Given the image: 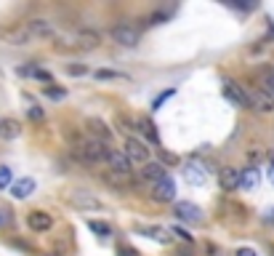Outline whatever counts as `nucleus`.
<instances>
[{
	"label": "nucleus",
	"mask_w": 274,
	"mask_h": 256,
	"mask_svg": "<svg viewBox=\"0 0 274 256\" xmlns=\"http://www.w3.org/2000/svg\"><path fill=\"white\" fill-rule=\"evenodd\" d=\"M176 256H192V251H189V248H181V251H178Z\"/></svg>",
	"instance_id": "36"
},
{
	"label": "nucleus",
	"mask_w": 274,
	"mask_h": 256,
	"mask_svg": "<svg viewBox=\"0 0 274 256\" xmlns=\"http://www.w3.org/2000/svg\"><path fill=\"white\" fill-rule=\"evenodd\" d=\"M35 192V179L32 176H24V179H16L14 187H11V195L16 200H24V197H30Z\"/></svg>",
	"instance_id": "15"
},
{
	"label": "nucleus",
	"mask_w": 274,
	"mask_h": 256,
	"mask_svg": "<svg viewBox=\"0 0 274 256\" xmlns=\"http://www.w3.org/2000/svg\"><path fill=\"white\" fill-rule=\"evenodd\" d=\"M125 155L130 158V163H144V166L149 163V147L133 136H128V141H125Z\"/></svg>",
	"instance_id": "9"
},
{
	"label": "nucleus",
	"mask_w": 274,
	"mask_h": 256,
	"mask_svg": "<svg viewBox=\"0 0 274 256\" xmlns=\"http://www.w3.org/2000/svg\"><path fill=\"white\" fill-rule=\"evenodd\" d=\"M109 149L112 147H107V141H99V139L88 136V139H83L78 144V155L83 158V163L91 166V163H101V160H107Z\"/></svg>",
	"instance_id": "2"
},
{
	"label": "nucleus",
	"mask_w": 274,
	"mask_h": 256,
	"mask_svg": "<svg viewBox=\"0 0 274 256\" xmlns=\"http://www.w3.org/2000/svg\"><path fill=\"white\" fill-rule=\"evenodd\" d=\"M99 43H101V37L99 32H93V30H80V32H75L70 37H59V43H56V48L59 51H93V48H99Z\"/></svg>",
	"instance_id": "1"
},
{
	"label": "nucleus",
	"mask_w": 274,
	"mask_h": 256,
	"mask_svg": "<svg viewBox=\"0 0 274 256\" xmlns=\"http://www.w3.org/2000/svg\"><path fill=\"white\" fill-rule=\"evenodd\" d=\"M168 174H165V168L160 166V163H147L144 168H141V179L144 182H152V184H157V182H163Z\"/></svg>",
	"instance_id": "17"
},
{
	"label": "nucleus",
	"mask_w": 274,
	"mask_h": 256,
	"mask_svg": "<svg viewBox=\"0 0 274 256\" xmlns=\"http://www.w3.org/2000/svg\"><path fill=\"white\" fill-rule=\"evenodd\" d=\"M263 85H266L269 93H274V70H269L266 75H263Z\"/></svg>",
	"instance_id": "28"
},
{
	"label": "nucleus",
	"mask_w": 274,
	"mask_h": 256,
	"mask_svg": "<svg viewBox=\"0 0 274 256\" xmlns=\"http://www.w3.org/2000/svg\"><path fill=\"white\" fill-rule=\"evenodd\" d=\"M3 40H6V43H11V45H27V43L37 40V37H35V32H32L30 22H27V24H16V27H8V30L3 32Z\"/></svg>",
	"instance_id": "4"
},
{
	"label": "nucleus",
	"mask_w": 274,
	"mask_h": 256,
	"mask_svg": "<svg viewBox=\"0 0 274 256\" xmlns=\"http://www.w3.org/2000/svg\"><path fill=\"white\" fill-rule=\"evenodd\" d=\"M30 27H32L35 37H51V35H53V24L45 22V19H32Z\"/></svg>",
	"instance_id": "20"
},
{
	"label": "nucleus",
	"mask_w": 274,
	"mask_h": 256,
	"mask_svg": "<svg viewBox=\"0 0 274 256\" xmlns=\"http://www.w3.org/2000/svg\"><path fill=\"white\" fill-rule=\"evenodd\" d=\"M163 19H165V14H155L152 22H155V24H163Z\"/></svg>",
	"instance_id": "35"
},
{
	"label": "nucleus",
	"mask_w": 274,
	"mask_h": 256,
	"mask_svg": "<svg viewBox=\"0 0 274 256\" xmlns=\"http://www.w3.org/2000/svg\"><path fill=\"white\" fill-rule=\"evenodd\" d=\"M19 134H22V128H19V123H16V120L8 118V120L0 123V136H3V139H16Z\"/></svg>",
	"instance_id": "22"
},
{
	"label": "nucleus",
	"mask_w": 274,
	"mask_h": 256,
	"mask_svg": "<svg viewBox=\"0 0 274 256\" xmlns=\"http://www.w3.org/2000/svg\"><path fill=\"white\" fill-rule=\"evenodd\" d=\"M45 96H51V99H61V96H64V91H61V88H45Z\"/></svg>",
	"instance_id": "30"
},
{
	"label": "nucleus",
	"mask_w": 274,
	"mask_h": 256,
	"mask_svg": "<svg viewBox=\"0 0 274 256\" xmlns=\"http://www.w3.org/2000/svg\"><path fill=\"white\" fill-rule=\"evenodd\" d=\"M168 96H173V91H165V93H163V96H160V99L155 101V110H157V107H160V104H163V101H165Z\"/></svg>",
	"instance_id": "33"
},
{
	"label": "nucleus",
	"mask_w": 274,
	"mask_h": 256,
	"mask_svg": "<svg viewBox=\"0 0 274 256\" xmlns=\"http://www.w3.org/2000/svg\"><path fill=\"white\" fill-rule=\"evenodd\" d=\"M224 96L232 104H237V107H250V93L234 80H229V78H224Z\"/></svg>",
	"instance_id": "6"
},
{
	"label": "nucleus",
	"mask_w": 274,
	"mask_h": 256,
	"mask_svg": "<svg viewBox=\"0 0 274 256\" xmlns=\"http://www.w3.org/2000/svg\"><path fill=\"white\" fill-rule=\"evenodd\" d=\"M168 230H171V235H173V238L184 240V243H192V235H189L186 230H181V227H168Z\"/></svg>",
	"instance_id": "26"
},
{
	"label": "nucleus",
	"mask_w": 274,
	"mask_h": 256,
	"mask_svg": "<svg viewBox=\"0 0 274 256\" xmlns=\"http://www.w3.org/2000/svg\"><path fill=\"white\" fill-rule=\"evenodd\" d=\"M181 174L186 179V184H192V187L205 184V179H208V171H205V166L200 163V160H186Z\"/></svg>",
	"instance_id": "8"
},
{
	"label": "nucleus",
	"mask_w": 274,
	"mask_h": 256,
	"mask_svg": "<svg viewBox=\"0 0 274 256\" xmlns=\"http://www.w3.org/2000/svg\"><path fill=\"white\" fill-rule=\"evenodd\" d=\"M157 152L163 155V160H165V163H176V160H178V158H173V155H168V152H163V149H157Z\"/></svg>",
	"instance_id": "32"
},
{
	"label": "nucleus",
	"mask_w": 274,
	"mask_h": 256,
	"mask_svg": "<svg viewBox=\"0 0 274 256\" xmlns=\"http://www.w3.org/2000/svg\"><path fill=\"white\" fill-rule=\"evenodd\" d=\"M86 126H88V134H91L93 139H99V141H109V139H112V131H109L107 126H104L101 120L93 118V120H88V123H86Z\"/></svg>",
	"instance_id": "19"
},
{
	"label": "nucleus",
	"mask_w": 274,
	"mask_h": 256,
	"mask_svg": "<svg viewBox=\"0 0 274 256\" xmlns=\"http://www.w3.org/2000/svg\"><path fill=\"white\" fill-rule=\"evenodd\" d=\"M266 174H269V182H271V184H274V166H271V168H269V171H266Z\"/></svg>",
	"instance_id": "37"
},
{
	"label": "nucleus",
	"mask_w": 274,
	"mask_h": 256,
	"mask_svg": "<svg viewBox=\"0 0 274 256\" xmlns=\"http://www.w3.org/2000/svg\"><path fill=\"white\" fill-rule=\"evenodd\" d=\"M67 203L72 208H78V211H101L104 208V203L99 200V197L86 192V189H72V192L67 195Z\"/></svg>",
	"instance_id": "3"
},
{
	"label": "nucleus",
	"mask_w": 274,
	"mask_h": 256,
	"mask_svg": "<svg viewBox=\"0 0 274 256\" xmlns=\"http://www.w3.org/2000/svg\"><path fill=\"white\" fill-rule=\"evenodd\" d=\"M219 184H221V189H226V192L237 189L240 187V171L237 168H221L219 171Z\"/></svg>",
	"instance_id": "14"
},
{
	"label": "nucleus",
	"mask_w": 274,
	"mask_h": 256,
	"mask_svg": "<svg viewBox=\"0 0 274 256\" xmlns=\"http://www.w3.org/2000/svg\"><path fill=\"white\" fill-rule=\"evenodd\" d=\"M67 72L70 75H86L88 67H83V64H67Z\"/></svg>",
	"instance_id": "29"
},
{
	"label": "nucleus",
	"mask_w": 274,
	"mask_h": 256,
	"mask_svg": "<svg viewBox=\"0 0 274 256\" xmlns=\"http://www.w3.org/2000/svg\"><path fill=\"white\" fill-rule=\"evenodd\" d=\"M250 107L256 112H261V115H271L274 112V93H269L266 88L250 91Z\"/></svg>",
	"instance_id": "7"
},
{
	"label": "nucleus",
	"mask_w": 274,
	"mask_h": 256,
	"mask_svg": "<svg viewBox=\"0 0 274 256\" xmlns=\"http://www.w3.org/2000/svg\"><path fill=\"white\" fill-rule=\"evenodd\" d=\"M173 214H176V219L189 222V224H200V222L205 219V216H202V211H200V208H197L194 203H176Z\"/></svg>",
	"instance_id": "11"
},
{
	"label": "nucleus",
	"mask_w": 274,
	"mask_h": 256,
	"mask_svg": "<svg viewBox=\"0 0 274 256\" xmlns=\"http://www.w3.org/2000/svg\"><path fill=\"white\" fill-rule=\"evenodd\" d=\"M96 78H120V75H117V72H109V70H99Z\"/></svg>",
	"instance_id": "31"
},
{
	"label": "nucleus",
	"mask_w": 274,
	"mask_h": 256,
	"mask_svg": "<svg viewBox=\"0 0 274 256\" xmlns=\"http://www.w3.org/2000/svg\"><path fill=\"white\" fill-rule=\"evenodd\" d=\"M237 256H256V251H253V248H240Z\"/></svg>",
	"instance_id": "34"
},
{
	"label": "nucleus",
	"mask_w": 274,
	"mask_h": 256,
	"mask_svg": "<svg viewBox=\"0 0 274 256\" xmlns=\"http://www.w3.org/2000/svg\"><path fill=\"white\" fill-rule=\"evenodd\" d=\"M27 115H30L32 120H43V118H45V112H43L40 107H37V104H32V101H30V104H27Z\"/></svg>",
	"instance_id": "27"
},
{
	"label": "nucleus",
	"mask_w": 274,
	"mask_h": 256,
	"mask_svg": "<svg viewBox=\"0 0 274 256\" xmlns=\"http://www.w3.org/2000/svg\"><path fill=\"white\" fill-rule=\"evenodd\" d=\"M152 197L157 203H171V200H176V182L171 176H165L163 182H157V184H152Z\"/></svg>",
	"instance_id": "10"
},
{
	"label": "nucleus",
	"mask_w": 274,
	"mask_h": 256,
	"mask_svg": "<svg viewBox=\"0 0 274 256\" xmlns=\"http://www.w3.org/2000/svg\"><path fill=\"white\" fill-rule=\"evenodd\" d=\"M0 222H3V216H0Z\"/></svg>",
	"instance_id": "38"
},
{
	"label": "nucleus",
	"mask_w": 274,
	"mask_h": 256,
	"mask_svg": "<svg viewBox=\"0 0 274 256\" xmlns=\"http://www.w3.org/2000/svg\"><path fill=\"white\" fill-rule=\"evenodd\" d=\"M19 75H30V78H37V80H51V72L43 70V67H19Z\"/></svg>",
	"instance_id": "23"
},
{
	"label": "nucleus",
	"mask_w": 274,
	"mask_h": 256,
	"mask_svg": "<svg viewBox=\"0 0 274 256\" xmlns=\"http://www.w3.org/2000/svg\"><path fill=\"white\" fill-rule=\"evenodd\" d=\"M88 230L96 232L99 238H109V235H112V227L104 224V222H96V219H88Z\"/></svg>",
	"instance_id": "24"
},
{
	"label": "nucleus",
	"mask_w": 274,
	"mask_h": 256,
	"mask_svg": "<svg viewBox=\"0 0 274 256\" xmlns=\"http://www.w3.org/2000/svg\"><path fill=\"white\" fill-rule=\"evenodd\" d=\"M6 187H14V174L8 166H0V189H6Z\"/></svg>",
	"instance_id": "25"
},
{
	"label": "nucleus",
	"mask_w": 274,
	"mask_h": 256,
	"mask_svg": "<svg viewBox=\"0 0 274 256\" xmlns=\"http://www.w3.org/2000/svg\"><path fill=\"white\" fill-rule=\"evenodd\" d=\"M109 37H112L115 43L125 45V48H133L141 35H139L136 27H130V24H117V27H112V30H109Z\"/></svg>",
	"instance_id": "5"
},
{
	"label": "nucleus",
	"mask_w": 274,
	"mask_h": 256,
	"mask_svg": "<svg viewBox=\"0 0 274 256\" xmlns=\"http://www.w3.org/2000/svg\"><path fill=\"white\" fill-rule=\"evenodd\" d=\"M139 128H141V134H144L149 141H155V144L160 141V136H157V128H155V123L149 120L147 115H141V118H139Z\"/></svg>",
	"instance_id": "21"
},
{
	"label": "nucleus",
	"mask_w": 274,
	"mask_h": 256,
	"mask_svg": "<svg viewBox=\"0 0 274 256\" xmlns=\"http://www.w3.org/2000/svg\"><path fill=\"white\" fill-rule=\"evenodd\" d=\"M27 224H30V230H35V232H48L53 227V219H51V214H45V211H32V214H27Z\"/></svg>",
	"instance_id": "13"
},
{
	"label": "nucleus",
	"mask_w": 274,
	"mask_h": 256,
	"mask_svg": "<svg viewBox=\"0 0 274 256\" xmlns=\"http://www.w3.org/2000/svg\"><path fill=\"white\" fill-rule=\"evenodd\" d=\"M107 163H109V168L115 171V174H122V176H128L130 174V158L125 155V152H120V149H109V155H107Z\"/></svg>",
	"instance_id": "12"
},
{
	"label": "nucleus",
	"mask_w": 274,
	"mask_h": 256,
	"mask_svg": "<svg viewBox=\"0 0 274 256\" xmlns=\"http://www.w3.org/2000/svg\"><path fill=\"white\" fill-rule=\"evenodd\" d=\"M139 232L144 235V238H152L157 243H171V230H165V227H139Z\"/></svg>",
	"instance_id": "18"
},
{
	"label": "nucleus",
	"mask_w": 274,
	"mask_h": 256,
	"mask_svg": "<svg viewBox=\"0 0 274 256\" xmlns=\"http://www.w3.org/2000/svg\"><path fill=\"white\" fill-rule=\"evenodd\" d=\"M258 182H261V171L258 168H242L240 171V187L242 189H248V192H250V189H256L258 187Z\"/></svg>",
	"instance_id": "16"
}]
</instances>
